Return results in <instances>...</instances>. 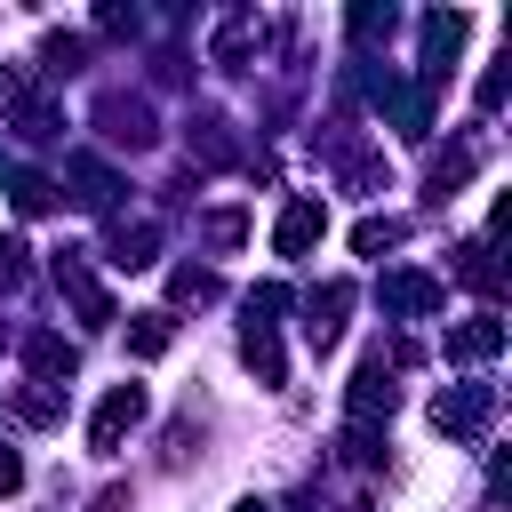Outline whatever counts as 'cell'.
<instances>
[{"label": "cell", "instance_id": "obj_20", "mask_svg": "<svg viewBox=\"0 0 512 512\" xmlns=\"http://www.w3.org/2000/svg\"><path fill=\"white\" fill-rule=\"evenodd\" d=\"M240 232H248L240 208H216V216H208V248H240Z\"/></svg>", "mask_w": 512, "mask_h": 512}, {"label": "cell", "instance_id": "obj_25", "mask_svg": "<svg viewBox=\"0 0 512 512\" xmlns=\"http://www.w3.org/2000/svg\"><path fill=\"white\" fill-rule=\"evenodd\" d=\"M16 488H24V456H16V448H0V496H16Z\"/></svg>", "mask_w": 512, "mask_h": 512}, {"label": "cell", "instance_id": "obj_12", "mask_svg": "<svg viewBox=\"0 0 512 512\" xmlns=\"http://www.w3.org/2000/svg\"><path fill=\"white\" fill-rule=\"evenodd\" d=\"M152 248H160V224H120V232H112V264H120V272H144Z\"/></svg>", "mask_w": 512, "mask_h": 512}, {"label": "cell", "instance_id": "obj_26", "mask_svg": "<svg viewBox=\"0 0 512 512\" xmlns=\"http://www.w3.org/2000/svg\"><path fill=\"white\" fill-rule=\"evenodd\" d=\"M232 512H264V504H232Z\"/></svg>", "mask_w": 512, "mask_h": 512}, {"label": "cell", "instance_id": "obj_6", "mask_svg": "<svg viewBox=\"0 0 512 512\" xmlns=\"http://www.w3.org/2000/svg\"><path fill=\"white\" fill-rule=\"evenodd\" d=\"M320 232H328V208H320L312 192H296V200L280 208V224H272V248H280V256H304Z\"/></svg>", "mask_w": 512, "mask_h": 512}, {"label": "cell", "instance_id": "obj_2", "mask_svg": "<svg viewBox=\"0 0 512 512\" xmlns=\"http://www.w3.org/2000/svg\"><path fill=\"white\" fill-rule=\"evenodd\" d=\"M488 416H496V384H448V392L432 400V424L456 432V440H472Z\"/></svg>", "mask_w": 512, "mask_h": 512}, {"label": "cell", "instance_id": "obj_16", "mask_svg": "<svg viewBox=\"0 0 512 512\" xmlns=\"http://www.w3.org/2000/svg\"><path fill=\"white\" fill-rule=\"evenodd\" d=\"M456 272H464V280H472L480 296H496V288H504V272H496V256H488V240H464V248H456Z\"/></svg>", "mask_w": 512, "mask_h": 512}, {"label": "cell", "instance_id": "obj_7", "mask_svg": "<svg viewBox=\"0 0 512 512\" xmlns=\"http://www.w3.org/2000/svg\"><path fill=\"white\" fill-rule=\"evenodd\" d=\"M496 352H504V320H496V312H472V320L448 328V360L480 368V360H496Z\"/></svg>", "mask_w": 512, "mask_h": 512}, {"label": "cell", "instance_id": "obj_1", "mask_svg": "<svg viewBox=\"0 0 512 512\" xmlns=\"http://www.w3.org/2000/svg\"><path fill=\"white\" fill-rule=\"evenodd\" d=\"M136 424H144V384H112V392L96 400V416H88V448H96V456H112Z\"/></svg>", "mask_w": 512, "mask_h": 512}, {"label": "cell", "instance_id": "obj_5", "mask_svg": "<svg viewBox=\"0 0 512 512\" xmlns=\"http://www.w3.org/2000/svg\"><path fill=\"white\" fill-rule=\"evenodd\" d=\"M56 288L80 304V320H88V328H112V296L96 288V272L80 264V248H64V256H56Z\"/></svg>", "mask_w": 512, "mask_h": 512}, {"label": "cell", "instance_id": "obj_24", "mask_svg": "<svg viewBox=\"0 0 512 512\" xmlns=\"http://www.w3.org/2000/svg\"><path fill=\"white\" fill-rule=\"evenodd\" d=\"M376 32H392V8H352V40H376Z\"/></svg>", "mask_w": 512, "mask_h": 512}, {"label": "cell", "instance_id": "obj_19", "mask_svg": "<svg viewBox=\"0 0 512 512\" xmlns=\"http://www.w3.org/2000/svg\"><path fill=\"white\" fill-rule=\"evenodd\" d=\"M168 296H176V304H208V296H216V272H192V264H184V272L168 280Z\"/></svg>", "mask_w": 512, "mask_h": 512}, {"label": "cell", "instance_id": "obj_23", "mask_svg": "<svg viewBox=\"0 0 512 512\" xmlns=\"http://www.w3.org/2000/svg\"><path fill=\"white\" fill-rule=\"evenodd\" d=\"M16 416L24 424H56V392H16Z\"/></svg>", "mask_w": 512, "mask_h": 512}, {"label": "cell", "instance_id": "obj_8", "mask_svg": "<svg viewBox=\"0 0 512 512\" xmlns=\"http://www.w3.org/2000/svg\"><path fill=\"white\" fill-rule=\"evenodd\" d=\"M464 32H472V16H464V8H432V16H424V80H440V72H448V56H456V40H464Z\"/></svg>", "mask_w": 512, "mask_h": 512}, {"label": "cell", "instance_id": "obj_22", "mask_svg": "<svg viewBox=\"0 0 512 512\" xmlns=\"http://www.w3.org/2000/svg\"><path fill=\"white\" fill-rule=\"evenodd\" d=\"M464 176H472V152H448V160H440V168H432V192H456V184H464Z\"/></svg>", "mask_w": 512, "mask_h": 512}, {"label": "cell", "instance_id": "obj_13", "mask_svg": "<svg viewBox=\"0 0 512 512\" xmlns=\"http://www.w3.org/2000/svg\"><path fill=\"white\" fill-rule=\"evenodd\" d=\"M168 344H176V320H168V312H136V320H128V352H136V360H160Z\"/></svg>", "mask_w": 512, "mask_h": 512}, {"label": "cell", "instance_id": "obj_10", "mask_svg": "<svg viewBox=\"0 0 512 512\" xmlns=\"http://www.w3.org/2000/svg\"><path fill=\"white\" fill-rule=\"evenodd\" d=\"M64 176H72V200H80V208H112V192H120V176H112L104 160H88V152H72Z\"/></svg>", "mask_w": 512, "mask_h": 512}, {"label": "cell", "instance_id": "obj_14", "mask_svg": "<svg viewBox=\"0 0 512 512\" xmlns=\"http://www.w3.org/2000/svg\"><path fill=\"white\" fill-rule=\"evenodd\" d=\"M24 360H32V376H40V384H56V376H72V368H80V352H72L64 336H32V344H24Z\"/></svg>", "mask_w": 512, "mask_h": 512}, {"label": "cell", "instance_id": "obj_18", "mask_svg": "<svg viewBox=\"0 0 512 512\" xmlns=\"http://www.w3.org/2000/svg\"><path fill=\"white\" fill-rule=\"evenodd\" d=\"M256 40H264V24H256V16H232V24L216 32V64H240Z\"/></svg>", "mask_w": 512, "mask_h": 512}, {"label": "cell", "instance_id": "obj_4", "mask_svg": "<svg viewBox=\"0 0 512 512\" xmlns=\"http://www.w3.org/2000/svg\"><path fill=\"white\" fill-rule=\"evenodd\" d=\"M344 400H352V416H360V424L392 416V400H400V384H392V360H384V352H368V360L352 368V392H344Z\"/></svg>", "mask_w": 512, "mask_h": 512}, {"label": "cell", "instance_id": "obj_3", "mask_svg": "<svg viewBox=\"0 0 512 512\" xmlns=\"http://www.w3.org/2000/svg\"><path fill=\"white\" fill-rule=\"evenodd\" d=\"M376 304H384L392 320H424V312H440V304H448V288H440L432 272H384Z\"/></svg>", "mask_w": 512, "mask_h": 512}, {"label": "cell", "instance_id": "obj_21", "mask_svg": "<svg viewBox=\"0 0 512 512\" xmlns=\"http://www.w3.org/2000/svg\"><path fill=\"white\" fill-rule=\"evenodd\" d=\"M24 288V240H0V296Z\"/></svg>", "mask_w": 512, "mask_h": 512}, {"label": "cell", "instance_id": "obj_11", "mask_svg": "<svg viewBox=\"0 0 512 512\" xmlns=\"http://www.w3.org/2000/svg\"><path fill=\"white\" fill-rule=\"evenodd\" d=\"M240 360L256 368V384H272V392L288 384V360H280V336H272V328H248V336H240Z\"/></svg>", "mask_w": 512, "mask_h": 512}, {"label": "cell", "instance_id": "obj_9", "mask_svg": "<svg viewBox=\"0 0 512 512\" xmlns=\"http://www.w3.org/2000/svg\"><path fill=\"white\" fill-rule=\"evenodd\" d=\"M304 312H312V320H304V328H312V344H320V352H328V344H336V336H344V312H352V280H320V288H312V304H304Z\"/></svg>", "mask_w": 512, "mask_h": 512}, {"label": "cell", "instance_id": "obj_15", "mask_svg": "<svg viewBox=\"0 0 512 512\" xmlns=\"http://www.w3.org/2000/svg\"><path fill=\"white\" fill-rule=\"evenodd\" d=\"M8 200H16V216H48V208H56V184H48L40 168H16V176H8Z\"/></svg>", "mask_w": 512, "mask_h": 512}, {"label": "cell", "instance_id": "obj_17", "mask_svg": "<svg viewBox=\"0 0 512 512\" xmlns=\"http://www.w3.org/2000/svg\"><path fill=\"white\" fill-rule=\"evenodd\" d=\"M400 232H408L400 216H360V224H352V248H360V256H384V248H400Z\"/></svg>", "mask_w": 512, "mask_h": 512}]
</instances>
